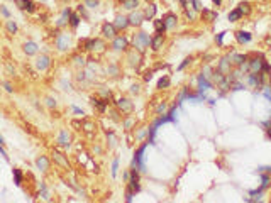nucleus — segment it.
Returning <instances> with one entry per match:
<instances>
[{"instance_id":"f257e3e1","label":"nucleus","mask_w":271,"mask_h":203,"mask_svg":"<svg viewBox=\"0 0 271 203\" xmlns=\"http://www.w3.org/2000/svg\"><path fill=\"white\" fill-rule=\"evenodd\" d=\"M149 42H151V39H149V36H147L146 32H139V34L136 36V46H137L139 49L149 46Z\"/></svg>"},{"instance_id":"f03ea898","label":"nucleus","mask_w":271,"mask_h":203,"mask_svg":"<svg viewBox=\"0 0 271 203\" xmlns=\"http://www.w3.org/2000/svg\"><path fill=\"white\" fill-rule=\"evenodd\" d=\"M146 147H147V145H142V147H141V149L136 152V157H134V166H136V168H139V169H142V171H144V161H142V154H144Z\"/></svg>"},{"instance_id":"7ed1b4c3","label":"nucleus","mask_w":271,"mask_h":203,"mask_svg":"<svg viewBox=\"0 0 271 203\" xmlns=\"http://www.w3.org/2000/svg\"><path fill=\"white\" fill-rule=\"evenodd\" d=\"M141 186H139V174L136 173V169L132 171V178H131V183H129V191H139Z\"/></svg>"},{"instance_id":"20e7f679","label":"nucleus","mask_w":271,"mask_h":203,"mask_svg":"<svg viewBox=\"0 0 271 203\" xmlns=\"http://www.w3.org/2000/svg\"><path fill=\"white\" fill-rule=\"evenodd\" d=\"M263 63H264V61H263V59H252L251 63H249V66H251V71L252 73H258V71H261L263 69Z\"/></svg>"},{"instance_id":"39448f33","label":"nucleus","mask_w":271,"mask_h":203,"mask_svg":"<svg viewBox=\"0 0 271 203\" xmlns=\"http://www.w3.org/2000/svg\"><path fill=\"white\" fill-rule=\"evenodd\" d=\"M15 3L19 5L20 9H24V10H34V3L31 2V0H15Z\"/></svg>"},{"instance_id":"423d86ee","label":"nucleus","mask_w":271,"mask_h":203,"mask_svg":"<svg viewBox=\"0 0 271 203\" xmlns=\"http://www.w3.org/2000/svg\"><path fill=\"white\" fill-rule=\"evenodd\" d=\"M127 26H129V19L127 17H117V20H115V24H114V27L115 29H126Z\"/></svg>"},{"instance_id":"0eeeda50","label":"nucleus","mask_w":271,"mask_h":203,"mask_svg":"<svg viewBox=\"0 0 271 203\" xmlns=\"http://www.w3.org/2000/svg\"><path fill=\"white\" fill-rule=\"evenodd\" d=\"M115 27H114V26H110V24H105V26H104V29H102V32H104V36H105V37H114V36H115Z\"/></svg>"},{"instance_id":"6e6552de","label":"nucleus","mask_w":271,"mask_h":203,"mask_svg":"<svg viewBox=\"0 0 271 203\" xmlns=\"http://www.w3.org/2000/svg\"><path fill=\"white\" fill-rule=\"evenodd\" d=\"M163 41H165V39H163V34H158L154 39H151V46H153V49H154V51H158V49L161 48Z\"/></svg>"},{"instance_id":"1a4fd4ad","label":"nucleus","mask_w":271,"mask_h":203,"mask_svg":"<svg viewBox=\"0 0 271 203\" xmlns=\"http://www.w3.org/2000/svg\"><path fill=\"white\" fill-rule=\"evenodd\" d=\"M165 24H166V29H171L176 26V17H174L173 14H168L165 17Z\"/></svg>"},{"instance_id":"9d476101","label":"nucleus","mask_w":271,"mask_h":203,"mask_svg":"<svg viewBox=\"0 0 271 203\" xmlns=\"http://www.w3.org/2000/svg\"><path fill=\"white\" fill-rule=\"evenodd\" d=\"M237 41L242 42V44H244V42H249V41H251V34H249V32H244V30H239V32H237Z\"/></svg>"},{"instance_id":"9b49d317","label":"nucleus","mask_w":271,"mask_h":203,"mask_svg":"<svg viewBox=\"0 0 271 203\" xmlns=\"http://www.w3.org/2000/svg\"><path fill=\"white\" fill-rule=\"evenodd\" d=\"M142 14H132L131 15V19H129V24H134V26H139L141 22H142Z\"/></svg>"},{"instance_id":"f8f14e48","label":"nucleus","mask_w":271,"mask_h":203,"mask_svg":"<svg viewBox=\"0 0 271 203\" xmlns=\"http://www.w3.org/2000/svg\"><path fill=\"white\" fill-rule=\"evenodd\" d=\"M154 29L158 30V34H163V32L166 30L165 20H154Z\"/></svg>"},{"instance_id":"ddd939ff","label":"nucleus","mask_w":271,"mask_h":203,"mask_svg":"<svg viewBox=\"0 0 271 203\" xmlns=\"http://www.w3.org/2000/svg\"><path fill=\"white\" fill-rule=\"evenodd\" d=\"M127 46V41L124 37H117L115 41H114V48L115 49H124Z\"/></svg>"},{"instance_id":"4468645a","label":"nucleus","mask_w":271,"mask_h":203,"mask_svg":"<svg viewBox=\"0 0 271 203\" xmlns=\"http://www.w3.org/2000/svg\"><path fill=\"white\" fill-rule=\"evenodd\" d=\"M241 17H242V14H241V10L239 9L232 10V12L229 14V20H231V22H236V20H239Z\"/></svg>"},{"instance_id":"2eb2a0df","label":"nucleus","mask_w":271,"mask_h":203,"mask_svg":"<svg viewBox=\"0 0 271 203\" xmlns=\"http://www.w3.org/2000/svg\"><path fill=\"white\" fill-rule=\"evenodd\" d=\"M202 17H203V19H207L208 22H212V20L217 19V14H215V12H210V10H203Z\"/></svg>"},{"instance_id":"dca6fc26","label":"nucleus","mask_w":271,"mask_h":203,"mask_svg":"<svg viewBox=\"0 0 271 203\" xmlns=\"http://www.w3.org/2000/svg\"><path fill=\"white\" fill-rule=\"evenodd\" d=\"M198 87H200V91H205V90H208V88H210V83H208V81L202 76L200 80H198Z\"/></svg>"},{"instance_id":"f3484780","label":"nucleus","mask_w":271,"mask_h":203,"mask_svg":"<svg viewBox=\"0 0 271 203\" xmlns=\"http://www.w3.org/2000/svg\"><path fill=\"white\" fill-rule=\"evenodd\" d=\"M48 64H49V59L46 58V56L39 58V61H38V68H39V69H46V68H48Z\"/></svg>"},{"instance_id":"a211bd4d","label":"nucleus","mask_w":271,"mask_h":203,"mask_svg":"<svg viewBox=\"0 0 271 203\" xmlns=\"http://www.w3.org/2000/svg\"><path fill=\"white\" fill-rule=\"evenodd\" d=\"M36 51H38V48H36V44H34V42H27V44H26V53L34 54Z\"/></svg>"},{"instance_id":"6ab92c4d","label":"nucleus","mask_w":271,"mask_h":203,"mask_svg":"<svg viewBox=\"0 0 271 203\" xmlns=\"http://www.w3.org/2000/svg\"><path fill=\"white\" fill-rule=\"evenodd\" d=\"M168 85H170V80H168L166 76H165V78H161V80L158 81V88H159V90H163V88H166Z\"/></svg>"},{"instance_id":"aec40b11","label":"nucleus","mask_w":271,"mask_h":203,"mask_svg":"<svg viewBox=\"0 0 271 203\" xmlns=\"http://www.w3.org/2000/svg\"><path fill=\"white\" fill-rule=\"evenodd\" d=\"M124 7L126 9H134V7H137V0H124Z\"/></svg>"},{"instance_id":"412c9836","label":"nucleus","mask_w":271,"mask_h":203,"mask_svg":"<svg viewBox=\"0 0 271 203\" xmlns=\"http://www.w3.org/2000/svg\"><path fill=\"white\" fill-rule=\"evenodd\" d=\"M154 12H156V5H149V7H147V10H146V14H144V17H147V19H149V17H153V15H154Z\"/></svg>"},{"instance_id":"4be33fe9","label":"nucleus","mask_w":271,"mask_h":203,"mask_svg":"<svg viewBox=\"0 0 271 203\" xmlns=\"http://www.w3.org/2000/svg\"><path fill=\"white\" fill-rule=\"evenodd\" d=\"M261 190H264V188H266V186H268V184H270V176H268V174H263L261 176Z\"/></svg>"},{"instance_id":"5701e85b","label":"nucleus","mask_w":271,"mask_h":203,"mask_svg":"<svg viewBox=\"0 0 271 203\" xmlns=\"http://www.w3.org/2000/svg\"><path fill=\"white\" fill-rule=\"evenodd\" d=\"M14 178H15V184L22 183V174H20L19 169H14Z\"/></svg>"},{"instance_id":"b1692460","label":"nucleus","mask_w":271,"mask_h":203,"mask_svg":"<svg viewBox=\"0 0 271 203\" xmlns=\"http://www.w3.org/2000/svg\"><path fill=\"white\" fill-rule=\"evenodd\" d=\"M239 10H241V14H249V12H251L249 3H241V5H239Z\"/></svg>"},{"instance_id":"393cba45","label":"nucleus","mask_w":271,"mask_h":203,"mask_svg":"<svg viewBox=\"0 0 271 203\" xmlns=\"http://www.w3.org/2000/svg\"><path fill=\"white\" fill-rule=\"evenodd\" d=\"M38 166H39V168H42V171H44V169L48 168V161H46L44 157H39V159H38Z\"/></svg>"},{"instance_id":"a878e982","label":"nucleus","mask_w":271,"mask_h":203,"mask_svg":"<svg viewBox=\"0 0 271 203\" xmlns=\"http://www.w3.org/2000/svg\"><path fill=\"white\" fill-rule=\"evenodd\" d=\"M127 102H129V100H126V98H124V100H119V105L122 107L124 110H131V103H127Z\"/></svg>"},{"instance_id":"bb28decb","label":"nucleus","mask_w":271,"mask_h":203,"mask_svg":"<svg viewBox=\"0 0 271 203\" xmlns=\"http://www.w3.org/2000/svg\"><path fill=\"white\" fill-rule=\"evenodd\" d=\"M59 144H63V145L68 144V134L66 132H61V135H59Z\"/></svg>"},{"instance_id":"cd10ccee","label":"nucleus","mask_w":271,"mask_h":203,"mask_svg":"<svg viewBox=\"0 0 271 203\" xmlns=\"http://www.w3.org/2000/svg\"><path fill=\"white\" fill-rule=\"evenodd\" d=\"M78 15H75V14H73V15H71V26H73V27H76L78 26Z\"/></svg>"},{"instance_id":"c85d7f7f","label":"nucleus","mask_w":271,"mask_h":203,"mask_svg":"<svg viewBox=\"0 0 271 203\" xmlns=\"http://www.w3.org/2000/svg\"><path fill=\"white\" fill-rule=\"evenodd\" d=\"M220 71H227V59H222V63H220Z\"/></svg>"},{"instance_id":"c756f323","label":"nucleus","mask_w":271,"mask_h":203,"mask_svg":"<svg viewBox=\"0 0 271 203\" xmlns=\"http://www.w3.org/2000/svg\"><path fill=\"white\" fill-rule=\"evenodd\" d=\"M234 59H236V63H237V64H242V61L246 59V56H234Z\"/></svg>"},{"instance_id":"7c9ffc66","label":"nucleus","mask_w":271,"mask_h":203,"mask_svg":"<svg viewBox=\"0 0 271 203\" xmlns=\"http://www.w3.org/2000/svg\"><path fill=\"white\" fill-rule=\"evenodd\" d=\"M165 110H166V105H165V103H161V105L158 107V114H165Z\"/></svg>"},{"instance_id":"2f4dec72","label":"nucleus","mask_w":271,"mask_h":203,"mask_svg":"<svg viewBox=\"0 0 271 203\" xmlns=\"http://www.w3.org/2000/svg\"><path fill=\"white\" fill-rule=\"evenodd\" d=\"M9 30H10V32H15V30H17V26H15V24H12V22H9Z\"/></svg>"},{"instance_id":"473e14b6","label":"nucleus","mask_w":271,"mask_h":203,"mask_svg":"<svg viewBox=\"0 0 271 203\" xmlns=\"http://www.w3.org/2000/svg\"><path fill=\"white\" fill-rule=\"evenodd\" d=\"M190 61H192V58H186V59H185V61H183V63H181V64H180V69H183V68L186 66V64H188V63H190Z\"/></svg>"},{"instance_id":"72a5a7b5","label":"nucleus","mask_w":271,"mask_h":203,"mask_svg":"<svg viewBox=\"0 0 271 203\" xmlns=\"http://www.w3.org/2000/svg\"><path fill=\"white\" fill-rule=\"evenodd\" d=\"M117 164H119V163H117V159H115V161H114V166H112V174H114V176L117 174Z\"/></svg>"},{"instance_id":"f704fd0d","label":"nucleus","mask_w":271,"mask_h":203,"mask_svg":"<svg viewBox=\"0 0 271 203\" xmlns=\"http://www.w3.org/2000/svg\"><path fill=\"white\" fill-rule=\"evenodd\" d=\"M87 3H88V7H95L97 5V0H87Z\"/></svg>"},{"instance_id":"c9c22d12","label":"nucleus","mask_w":271,"mask_h":203,"mask_svg":"<svg viewBox=\"0 0 271 203\" xmlns=\"http://www.w3.org/2000/svg\"><path fill=\"white\" fill-rule=\"evenodd\" d=\"M224 34H225V32H222V34H219V36H217V42H219V44H222V37H224Z\"/></svg>"},{"instance_id":"e433bc0d","label":"nucleus","mask_w":271,"mask_h":203,"mask_svg":"<svg viewBox=\"0 0 271 203\" xmlns=\"http://www.w3.org/2000/svg\"><path fill=\"white\" fill-rule=\"evenodd\" d=\"M213 3H217V5H219V3H220V0H213Z\"/></svg>"},{"instance_id":"4c0bfd02","label":"nucleus","mask_w":271,"mask_h":203,"mask_svg":"<svg viewBox=\"0 0 271 203\" xmlns=\"http://www.w3.org/2000/svg\"><path fill=\"white\" fill-rule=\"evenodd\" d=\"M0 145H2V137H0Z\"/></svg>"}]
</instances>
